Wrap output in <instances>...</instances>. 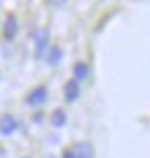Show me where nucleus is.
Returning a JSON list of instances; mask_svg holds the SVG:
<instances>
[{
  "label": "nucleus",
  "mask_w": 150,
  "mask_h": 158,
  "mask_svg": "<svg viewBox=\"0 0 150 158\" xmlns=\"http://www.w3.org/2000/svg\"><path fill=\"white\" fill-rule=\"evenodd\" d=\"M50 123H52L54 127H63L65 123H67V114H65V110H61V108L54 110V112H52V117H50Z\"/></svg>",
  "instance_id": "0eeeda50"
},
{
  "label": "nucleus",
  "mask_w": 150,
  "mask_h": 158,
  "mask_svg": "<svg viewBox=\"0 0 150 158\" xmlns=\"http://www.w3.org/2000/svg\"><path fill=\"white\" fill-rule=\"evenodd\" d=\"M46 100H48V89L44 85L33 87L32 92H29V96H27V104L29 106H42Z\"/></svg>",
  "instance_id": "f257e3e1"
},
{
  "label": "nucleus",
  "mask_w": 150,
  "mask_h": 158,
  "mask_svg": "<svg viewBox=\"0 0 150 158\" xmlns=\"http://www.w3.org/2000/svg\"><path fill=\"white\" fill-rule=\"evenodd\" d=\"M79 96V81L77 79H69L65 83V100L67 102H75Z\"/></svg>",
  "instance_id": "20e7f679"
},
{
  "label": "nucleus",
  "mask_w": 150,
  "mask_h": 158,
  "mask_svg": "<svg viewBox=\"0 0 150 158\" xmlns=\"http://www.w3.org/2000/svg\"><path fill=\"white\" fill-rule=\"evenodd\" d=\"M15 33H17V19L13 15L6 19V38H15Z\"/></svg>",
  "instance_id": "6e6552de"
},
{
  "label": "nucleus",
  "mask_w": 150,
  "mask_h": 158,
  "mask_svg": "<svg viewBox=\"0 0 150 158\" xmlns=\"http://www.w3.org/2000/svg\"><path fill=\"white\" fill-rule=\"evenodd\" d=\"M88 73H90V69H88L86 63H77L75 67H73V79H77V81H81V79L88 77Z\"/></svg>",
  "instance_id": "423d86ee"
},
{
  "label": "nucleus",
  "mask_w": 150,
  "mask_h": 158,
  "mask_svg": "<svg viewBox=\"0 0 150 158\" xmlns=\"http://www.w3.org/2000/svg\"><path fill=\"white\" fill-rule=\"evenodd\" d=\"M71 152H73V158H92L94 156V152H92V146L88 142H79V143H75L71 148Z\"/></svg>",
  "instance_id": "39448f33"
},
{
  "label": "nucleus",
  "mask_w": 150,
  "mask_h": 158,
  "mask_svg": "<svg viewBox=\"0 0 150 158\" xmlns=\"http://www.w3.org/2000/svg\"><path fill=\"white\" fill-rule=\"evenodd\" d=\"M61 56H63V50H61V48H50V54H48V63H50V64H58Z\"/></svg>",
  "instance_id": "1a4fd4ad"
},
{
  "label": "nucleus",
  "mask_w": 150,
  "mask_h": 158,
  "mask_svg": "<svg viewBox=\"0 0 150 158\" xmlns=\"http://www.w3.org/2000/svg\"><path fill=\"white\" fill-rule=\"evenodd\" d=\"M33 38H36V54H38V58H42V56L46 54V50H48V33H46V29H38V31L33 33Z\"/></svg>",
  "instance_id": "7ed1b4c3"
},
{
  "label": "nucleus",
  "mask_w": 150,
  "mask_h": 158,
  "mask_svg": "<svg viewBox=\"0 0 150 158\" xmlns=\"http://www.w3.org/2000/svg\"><path fill=\"white\" fill-rule=\"evenodd\" d=\"M19 129V123L13 114H2L0 117V133L2 135H13Z\"/></svg>",
  "instance_id": "f03ea898"
},
{
  "label": "nucleus",
  "mask_w": 150,
  "mask_h": 158,
  "mask_svg": "<svg viewBox=\"0 0 150 158\" xmlns=\"http://www.w3.org/2000/svg\"><path fill=\"white\" fill-rule=\"evenodd\" d=\"M67 2H69V0H50V4H54V6H63Z\"/></svg>",
  "instance_id": "9d476101"
}]
</instances>
